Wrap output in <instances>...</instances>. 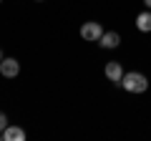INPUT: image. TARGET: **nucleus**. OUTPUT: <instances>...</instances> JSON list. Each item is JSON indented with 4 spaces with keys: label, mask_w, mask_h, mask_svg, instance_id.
<instances>
[{
    "label": "nucleus",
    "mask_w": 151,
    "mask_h": 141,
    "mask_svg": "<svg viewBox=\"0 0 151 141\" xmlns=\"http://www.w3.org/2000/svg\"><path fill=\"white\" fill-rule=\"evenodd\" d=\"M121 86L129 93H144L146 88H149V78H146L144 73H139V70H131V73H124Z\"/></svg>",
    "instance_id": "nucleus-1"
},
{
    "label": "nucleus",
    "mask_w": 151,
    "mask_h": 141,
    "mask_svg": "<svg viewBox=\"0 0 151 141\" xmlns=\"http://www.w3.org/2000/svg\"><path fill=\"white\" fill-rule=\"evenodd\" d=\"M101 35H103V25L101 23L88 20V23L81 25V38L83 40H101Z\"/></svg>",
    "instance_id": "nucleus-2"
},
{
    "label": "nucleus",
    "mask_w": 151,
    "mask_h": 141,
    "mask_svg": "<svg viewBox=\"0 0 151 141\" xmlns=\"http://www.w3.org/2000/svg\"><path fill=\"white\" fill-rule=\"evenodd\" d=\"M103 73H106V78L111 83H119L121 86V78H124V65L119 63V60H108L106 68H103Z\"/></svg>",
    "instance_id": "nucleus-3"
},
{
    "label": "nucleus",
    "mask_w": 151,
    "mask_h": 141,
    "mask_svg": "<svg viewBox=\"0 0 151 141\" xmlns=\"http://www.w3.org/2000/svg\"><path fill=\"white\" fill-rule=\"evenodd\" d=\"M0 73L5 78H15L18 73H20V63H18L15 58H3L0 60Z\"/></svg>",
    "instance_id": "nucleus-4"
},
{
    "label": "nucleus",
    "mask_w": 151,
    "mask_h": 141,
    "mask_svg": "<svg viewBox=\"0 0 151 141\" xmlns=\"http://www.w3.org/2000/svg\"><path fill=\"white\" fill-rule=\"evenodd\" d=\"M3 139H5V141H25V131H23L20 126L8 124L5 129H3Z\"/></svg>",
    "instance_id": "nucleus-5"
},
{
    "label": "nucleus",
    "mask_w": 151,
    "mask_h": 141,
    "mask_svg": "<svg viewBox=\"0 0 151 141\" xmlns=\"http://www.w3.org/2000/svg\"><path fill=\"white\" fill-rule=\"evenodd\" d=\"M119 43H121V35H119L116 30H106V33L101 35V40H98V45H101V48H108V50L116 48Z\"/></svg>",
    "instance_id": "nucleus-6"
},
{
    "label": "nucleus",
    "mask_w": 151,
    "mask_h": 141,
    "mask_svg": "<svg viewBox=\"0 0 151 141\" xmlns=\"http://www.w3.org/2000/svg\"><path fill=\"white\" fill-rule=\"evenodd\" d=\"M136 28H139L141 33H149L151 30V13H149V8H146L144 13L136 15Z\"/></svg>",
    "instance_id": "nucleus-7"
},
{
    "label": "nucleus",
    "mask_w": 151,
    "mask_h": 141,
    "mask_svg": "<svg viewBox=\"0 0 151 141\" xmlns=\"http://www.w3.org/2000/svg\"><path fill=\"white\" fill-rule=\"evenodd\" d=\"M5 126H8V116H5V114H3V111H0V131L5 129Z\"/></svg>",
    "instance_id": "nucleus-8"
},
{
    "label": "nucleus",
    "mask_w": 151,
    "mask_h": 141,
    "mask_svg": "<svg viewBox=\"0 0 151 141\" xmlns=\"http://www.w3.org/2000/svg\"><path fill=\"white\" fill-rule=\"evenodd\" d=\"M144 3H146V8H149V10H151V0H144Z\"/></svg>",
    "instance_id": "nucleus-9"
},
{
    "label": "nucleus",
    "mask_w": 151,
    "mask_h": 141,
    "mask_svg": "<svg viewBox=\"0 0 151 141\" xmlns=\"http://www.w3.org/2000/svg\"><path fill=\"white\" fill-rule=\"evenodd\" d=\"M3 58H5V55H3V50H0V60H3Z\"/></svg>",
    "instance_id": "nucleus-10"
},
{
    "label": "nucleus",
    "mask_w": 151,
    "mask_h": 141,
    "mask_svg": "<svg viewBox=\"0 0 151 141\" xmlns=\"http://www.w3.org/2000/svg\"><path fill=\"white\" fill-rule=\"evenodd\" d=\"M0 3H3V0H0Z\"/></svg>",
    "instance_id": "nucleus-11"
},
{
    "label": "nucleus",
    "mask_w": 151,
    "mask_h": 141,
    "mask_svg": "<svg viewBox=\"0 0 151 141\" xmlns=\"http://www.w3.org/2000/svg\"><path fill=\"white\" fill-rule=\"evenodd\" d=\"M40 3H43V0H40Z\"/></svg>",
    "instance_id": "nucleus-12"
}]
</instances>
